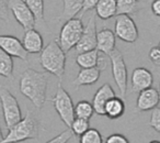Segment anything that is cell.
<instances>
[{
  "mask_svg": "<svg viewBox=\"0 0 160 143\" xmlns=\"http://www.w3.org/2000/svg\"><path fill=\"white\" fill-rule=\"evenodd\" d=\"M94 114V108L91 103L87 100H80L75 106V116L78 118H82L90 120Z\"/></svg>",
  "mask_w": 160,
  "mask_h": 143,
  "instance_id": "cell-24",
  "label": "cell"
},
{
  "mask_svg": "<svg viewBox=\"0 0 160 143\" xmlns=\"http://www.w3.org/2000/svg\"><path fill=\"white\" fill-rule=\"evenodd\" d=\"M8 130V134L5 136L2 143L22 142L30 139L35 140L40 135V123L31 110H28L24 118Z\"/></svg>",
  "mask_w": 160,
  "mask_h": 143,
  "instance_id": "cell-3",
  "label": "cell"
},
{
  "mask_svg": "<svg viewBox=\"0 0 160 143\" xmlns=\"http://www.w3.org/2000/svg\"><path fill=\"white\" fill-rule=\"evenodd\" d=\"M159 90H160V75H159Z\"/></svg>",
  "mask_w": 160,
  "mask_h": 143,
  "instance_id": "cell-37",
  "label": "cell"
},
{
  "mask_svg": "<svg viewBox=\"0 0 160 143\" xmlns=\"http://www.w3.org/2000/svg\"><path fill=\"white\" fill-rule=\"evenodd\" d=\"M83 28L85 25H83L81 18L75 17V18L65 21L60 29L57 42L66 53L70 51L72 47H75L79 42L83 32Z\"/></svg>",
  "mask_w": 160,
  "mask_h": 143,
  "instance_id": "cell-4",
  "label": "cell"
},
{
  "mask_svg": "<svg viewBox=\"0 0 160 143\" xmlns=\"http://www.w3.org/2000/svg\"><path fill=\"white\" fill-rule=\"evenodd\" d=\"M116 38L126 43H134L138 39V29L129 14H118L114 25Z\"/></svg>",
  "mask_w": 160,
  "mask_h": 143,
  "instance_id": "cell-8",
  "label": "cell"
},
{
  "mask_svg": "<svg viewBox=\"0 0 160 143\" xmlns=\"http://www.w3.org/2000/svg\"><path fill=\"white\" fill-rule=\"evenodd\" d=\"M115 42L116 35L114 31L108 28H103L98 32L97 35V50L100 53L109 56L111 52L115 50Z\"/></svg>",
  "mask_w": 160,
  "mask_h": 143,
  "instance_id": "cell-16",
  "label": "cell"
},
{
  "mask_svg": "<svg viewBox=\"0 0 160 143\" xmlns=\"http://www.w3.org/2000/svg\"><path fill=\"white\" fill-rule=\"evenodd\" d=\"M97 23H96V14H92L88 20L87 24L83 28V32L81 34L79 42L76 45V52L81 53V52L90 51V50L97 49Z\"/></svg>",
  "mask_w": 160,
  "mask_h": 143,
  "instance_id": "cell-10",
  "label": "cell"
},
{
  "mask_svg": "<svg viewBox=\"0 0 160 143\" xmlns=\"http://www.w3.org/2000/svg\"><path fill=\"white\" fill-rule=\"evenodd\" d=\"M51 100L53 101L54 108H55L59 118L62 119V121L67 127H70L73 119L76 118L75 106H73L71 97L69 96V94L66 92V89L62 87L60 83L57 85L56 93L51 98Z\"/></svg>",
  "mask_w": 160,
  "mask_h": 143,
  "instance_id": "cell-5",
  "label": "cell"
},
{
  "mask_svg": "<svg viewBox=\"0 0 160 143\" xmlns=\"http://www.w3.org/2000/svg\"><path fill=\"white\" fill-rule=\"evenodd\" d=\"M22 44L28 53L36 54L41 53L44 49V40L41 33L34 28L25 30V33L22 39Z\"/></svg>",
  "mask_w": 160,
  "mask_h": 143,
  "instance_id": "cell-15",
  "label": "cell"
},
{
  "mask_svg": "<svg viewBox=\"0 0 160 143\" xmlns=\"http://www.w3.org/2000/svg\"><path fill=\"white\" fill-rule=\"evenodd\" d=\"M70 128L72 129L73 133H75L76 135H79V136L82 135V134L85 133V132L90 128L89 120L76 117V118L73 119L72 123H71Z\"/></svg>",
  "mask_w": 160,
  "mask_h": 143,
  "instance_id": "cell-27",
  "label": "cell"
},
{
  "mask_svg": "<svg viewBox=\"0 0 160 143\" xmlns=\"http://www.w3.org/2000/svg\"><path fill=\"white\" fill-rule=\"evenodd\" d=\"M80 142L81 143H102L103 139L101 133L97 129L89 128L82 135H80Z\"/></svg>",
  "mask_w": 160,
  "mask_h": 143,
  "instance_id": "cell-26",
  "label": "cell"
},
{
  "mask_svg": "<svg viewBox=\"0 0 160 143\" xmlns=\"http://www.w3.org/2000/svg\"><path fill=\"white\" fill-rule=\"evenodd\" d=\"M107 143H128V140L123 134L113 133L107 139Z\"/></svg>",
  "mask_w": 160,
  "mask_h": 143,
  "instance_id": "cell-32",
  "label": "cell"
},
{
  "mask_svg": "<svg viewBox=\"0 0 160 143\" xmlns=\"http://www.w3.org/2000/svg\"><path fill=\"white\" fill-rule=\"evenodd\" d=\"M131 84L133 93H140L146 88L151 87L153 84L152 73L146 67H137L132 73Z\"/></svg>",
  "mask_w": 160,
  "mask_h": 143,
  "instance_id": "cell-13",
  "label": "cell"
},
{
  "mask_svg": "<svg viewBox=\"0 0 160 143\" xmlns=\"http://www.w3.org/2000/svg\"><path fill=\"white\" fill-rule=\"evenodd\" d=\"M115 96V92H114V89L109 83H105L104 85L101 86L97 90V93L93 96V99H92L94 112L97 114H99V116H105V106H107V103Z\"/></svg>",
  "mask_w": 160,
  "mask_h": 143,
  "instance_id": "cell-14",
  "label": "cell"
},
{
  "mask_svg": "<svg viewBox=\"0 0 160 143\" xmlns=\"http://www.w3.org/2000/svg\"><path fill=\"white\" fill-rule=\"evenodd\" d=\"M100 0H85L83 1V11H90V10L94 9L97 6V3Z\"/></svg>",
  "mask_w": 160,
  "mask_h": 143,
  "instance_id": "cell-33",
  "label": "cell"
},
{
  "mask_svg": "<svg viewBox=\"0 0 160 143\" xmlns=\"http://www.w3.org/2000/svg\"><path fill=\"white\" fill-rule=\"evenodd\" d=\"M9 0H0V20H9Z\"/></svg>",
  "mask_w": 160,
  "mask_h": 143,
  "instance_id": "cell-30",
  "label": "cell"
},
{
  "mask_svg": "<svg viewBox=\"0 0 160 143\" xmlns=\"http://www.w3.org/2000/svg\"><path fill=\"white\" fill-rule=\"evenodd\" d=\"M99 53H100V52L97 49L90 50V51H86V52H81V53H77L76 63H77L78 66H80L81 68L98 66L99 58H100Z\"/></svg>",
  "mask_w": 160,
  "mask_h": 143,
  "instance_id": "cell-21",
  "label": "cell"
},
{
  "mask_svg": "<svg viewBox=\"0 0 160 143\" xmlns=\"http://www.w3.org/2000/svg\"><path fill=\"white\" fill-rule=\"evenodd\" d=\"M101 69L98 66L94 67H87V68H81L78 73L77 77L73 81L77 87L79 86H87V85H93L100 78Z\"/></svg>",
  "mask_w": 160,
  "mask_h": 143,
  "instance_id": "cell-17",
  "label": "cell"
},
{
  "mask_svg": "<svg viewBox=\"0 0 160 143\" xmlns=\"http://www.w3.org/2000/svg\"><path fill=\"white\" fill-rule=\"evenodd\" d=\"M83 1L85 0H62V13L58 19L62 21H67L71 18H75L83 9Z\"/></svg>",
  "mask_w": 160,
  "mask_h": 143,
  "instance_id": "cell-20",
  "label": "cell"
},
{
  "mask_svg": "<svg viewBox=\"0 0 160 143\" xmlns=\"http://www.w3.org/2000/svg\"><path fill=\"white\" fill-rule=\"evenodd\" d=\"M151 11L156 17H160V0H153L151 3Z\"/></svg>",
  "mask_w": 160,
  "mask_h": 143,
  "instance_id": "cell-34",
  "label": "cell"
},
{
  "mask_svg": "<svg viewBox=\"0 0 160 143\" xmlns=\"http://www.w3.org/2000/svg\"><path fill=\"white\" fill-rule=\"evenodd\" d=\"M125 112V103L124 99L120 97H113L107 103L105 106V116L109 119L115 120L124 114Z\"/></svg>",
  "mask_w": 160,
  "mask_h": 143,
  "instance_id": "cell-19",
  "label": "cell"
},
{
  "mask_svg": "<svg viewBox=\"0 0 160 143\" xmlns=\"http://www.w3.org/2000/svg\"><path fill=\"white\" fill-rule=\"evenodd\" d=\"M76 134L73 133L72 129L70 127H67V129L65 131H62L60 134H58L57 136L48 140V143H67L71 140V138H73Z\"/></svg>",
  "mask_w": 160,
  "mask_h": 143,
  "instance_id": "cell-28",
  "label": "cell"
},
{
  "mask_svg": "<svg viewBox=\"0 0 160 143\" xmlns=\"http://www.w3.org/2000/svg\"><path fill=\"white\" fill-rule=\"evenodd\" d=\"M40 63L48 74L62 79L66 66V52L60 47L57 41H52L41 52Z\"/></svg>",
  "mask_w": 160,
  "mask_h": 143,
  "instance_id": "cell-2",
  "label": "cell"
},
{
  "mask_svg": "<svg viewBox=\"0 0 160 143\" xmlns=\"http://www.w3.org/2000/svg\"><path fill=\"white\" fill-rule=\"evenodd\" d=\"M160 103V92L156 88L149 87L138 93L137 101H136V110L137 111H149L156 108Z\"/></svg>",
  "mask_w": 160,
  "mask_h": 143,
  "instance_id": "cell-12",
  "label": "cell"
},
{
  "mask_svg": "<svg viewBox=\"0 0 160 143\" xmlns=\"http://www.w3.org/2000/svg\"><path fill=\"white\" fill-rule=\"evenodd\" d=\"M9 9L17 22L24 30H29L35 27V17L30 7L27 5L25 0H9Z\"/></svg>",
  "mask_w": 160,
  "mask_h": 143,
  "instance_id": "cell-9",
  "label": "cell"
},
{
  "mask_svg": "<svg viewBox=\"0 0 160 143\" xmlns=\"http://www.w3.org/2000/svg\"><path fill=\"white\" fill-rule=\"evenodd\" d=\"M3 139H5V136L2 135V131H1V128H0V143L3 142Z\"/></svg>",
  "mask_w": 160,
  "mask_h": 143,
  "instance_id": "cell-35",
  "label": "cell"
},
{
  "mask_svg": "<svg viewBox=\"0 0 160 143\" xmlns=\"http://www.w3.org/2000/svg\"><path fill=\"white\" fill-rule=\"evenodd\" d=\"M25 3L33 12L36 23L44 22V0H25Z\"/></svg>",
  "mask_w": 160,
  "mask_h": 143,
  "instance_id": "cell-25",
  "label": "cell"
},
{
  "mask_svg": "<svg viewBox=\"0 0 160 143\" xmlns=\"http://www.w3.org/2000/svg\"><path fill=\"white\" fill-rule=\"evenodd\" d=\"M48 74L38 72L33 68H28L22 73L19 83L20 93L27 97L34 105V107L41 109L46 101Z\"/></svg>",
  "mask_w": 160,
  "mask_h": 143,
  "instance_id": "cell-1",
  "label": "cell"
},
{
  "mask_svg": "<svg viewBox=\"0 0 160 143\" xmlns=\"http://www.w3.org/2000/svg\"><path fill=\"white\" fill-rule=\"evenodd\" d=\"M96 14L102 20H109L118 14L116 0H100L96 6Z\"/></svg>",
  "mask_w": 160,
  "mask_h": 143,
  "instance_id": "cell-18",
  "label": "cell"
},
{
  "mask_svg": "<svg viewBox=\"0 0 160 143\" xmlns=\"http://www.w3.org/2000/svg\"><path fill=\"white\" fill-rule=\"evenodd\" d=\"M13 60L10 54L0 47V76L12 79L13 77Z\"/></svg>",
  "mask_w": 160,
  "mask_h": 143,
  "instance_id": "cell-22",
  "label": "cell"
},
{
  "mask_svg": "<svg viewBox=\"0 0 160 143\" xmlns=\"http://www.w3.org/2000/svg\"><path fill=\"white\" fill-rule=\"evenodd\" d=\"M155 21H156V23H157V24H158V25H159V27H160V17H156Z\"/></svg>",
  "mask_w": 160,
  "mask_h": 143,
  "instance_id": "cell-36",
  "label": "cell"
},
{
  "mask_svg": "<svg viewBox=\"0 0 160 143\" xmlns=\"http://www.w3.org/2000/svg\"><path fill=\"white\" fill-rule=\"evenodd\" d=\"M0 47L12 57H18L22 61H28L29 53L24 49L22 41L13 35H0Z\"/></svg>",
  "mask_w": 160,
  "mask_h": 143,
  "instance_id": "cell-11",
  "label": "cell"
},
{
  "mask_svg": "<svg viewBox=\"0 0 160 143\" xmlns=\"http://www.w3.org/2000/svg\"><path fill=\"white\" fill-rule=\"evenodd\" d=\"M158 47H159V49H160V42H159V44H158Z\"/></svg>",
  "mask_w": 160,
  "mask_h": 143,
  "instance_id": "cell-38",
  "label": "cell"
},
{
  "mask_svg": "<svg viewBox=\"0 0 160 143\" xmlns=\"http://www.w3.org/2000/svg\"><path fill=\"white\" fill-rule=\"evenodd\" d=\"M149 60L151 63H153L157 66H160V49L158 46L151 47L148 53Z\"/></svg>",
  "mask_w": 160,
  "mask_h": 143,
  "instance_id": "cell-31",
  "label": "cell"
},
{
  "mask_svg": "<svg viewBox=\"0 0 160 143\" xmlns=\"http://www.w3.org/2000/svg\"><path fill=\"white\" fill-rule=\"evenodd\" d=\"M118 14H135L142 8V3L139 0H116ZM116 14V16H118Z\"/></svg>",
  "mask_w": 160,
  "mask_h": 143,
  "instance_id": "cell-23",
  "label": "cell"
},
{
  "mask_svg": "<svg viewBox=\"0 0 160 143\" xmlns=\"http://www.w3.org/2000/svg\"><path fill=\"white\" fill-rule=\"evenodd\" d=\"M149 125L155 131L160 133V108L156 107L152 109L150 116V121H149Z\"/></svg>",
  "mask_w": 160,
  "mask_h": 143,
  "instance_id": "cell-29",
  "label": "cell"
},
{
  "mask_svg": "<svg viewBox=\"0 0 160 143\" xmlns=\"http://www.w3.org/2000/svg\"><path fill=\"white\" fill-rule=\"evenodd\" d=\"M0 101L7 129L13 127L22 119V112L16 97L5 86H0Z\"/></svg>",
  "mask_w": 160,
  "mask_h": 143,
  "instance_id": "cell-6",
  "label": "cell"
},
{
  "mask_svg": "<svg viewBox=\"0 0 160 143\" xmlns=\"http://www.w3.org/2000/svg\"><path fill=\"white\" fill-rule=\"evenodd\" d=\"M109 57L112 65L113 79L115 82L116 86H118V90H120L121 96L124 99L127 92V79H128V76H127V67L124 62L123 54L118 50L115 49L114 51L111 52Z\"/></svg>",
  "mask_w": 160,
  "mask_h": 143,
  "instance_id": "cell-7",
  "label": "cell"
}]
</instances>
